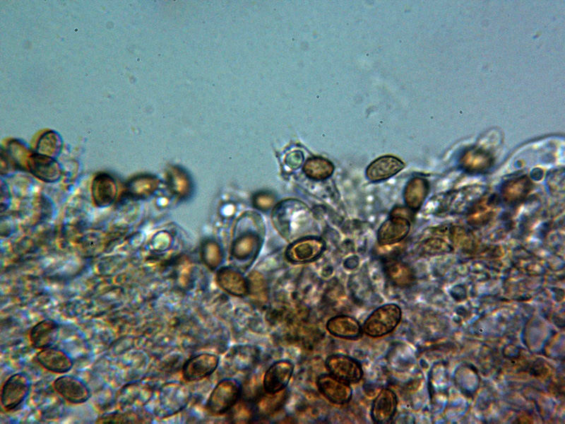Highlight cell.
Here are the masks:
<instances>
[{
	"instance_id": "cell-1",
	"label": "cell",
	"mask_w": 565,
	"mask_h": 424,
	"mask_svg": "<svg viewBox=\"0 0 565 424\" xmlns=\"http://www.w3.org/2000/svg\"><path fill=\"white\" fill-rule=\"evenodd\" d=\"M273 219L282 235L290 240L308 231L312 217L303 203L287 201L278 206Z\"/></svg>"
},
{
	"instance_id": "cell-2",
	"label": "cell",
	"mask_w": 565,
	"mask_h": 424,
	"mask_svg": "<svg viewBox=\"0 0 565 424\" xmlns=\"http://www.w3.org/2000/svg\"><path fill=\"white\" fill-rule=\"evenodd\" d=\"M400 307L394 303L383 305L374 310L363 324L364 333L371 337H380L393 331L401 319Z\"/></svg>"
},
{
	"instance_id": "cell-3",
	"label": "cell",
	"mask_w": 565,
	"mask_h": 424,
	"mask_svg": "<svg viewBox=\"0 0 565 424\" xmlns=\"http://www.w3.org/2000/svg\"><path fill=\"white\" fill-rule=\"evenodd\" d=\"M240 394L241 387L237 380L224 379L212 391L206 403V408L212 414H223L236 404Z\"/></svg>"
},
{
	"instance_id": "cell-4",
	"label": "cell",
	"mask_w": 565,
	"mask_h": 424,
	"mask_svg": "<svg viewBox=\"0 0 565 424\" xmlns=\"http://www.w3.org/2000/svg\"><path fill=\"white\" fill-rule=\"evenodd\" d=\"M30 390V382L26 375L17 372L9 376L1 387V407L6 412L18 409L28 396Z\"/></svg>"
},
{
	"instance_id": "cell-5",
	"label": "cell",
	"mask_w": 565,
	"mask_h": 424,
	"mask_svg": "<svg viewBox=\"0 0 565 424\" xmlns=\"http://www.w3.org/2000/svg\"><path fill=\"white\" fill-rule=\"evenodd\" d=\"M326 367L331 375L347 383H357L363 376L360 363L343 354L329 355L326 360Z\"/></svg>"
},
{
	"instance_id": "cell-6",
	"label": "cell",
	"mask_w": 565,
	"mask_h": 424,
	"mask_svg": "<svg viewBox=\"0 0 565 424\" xmlns=\"http://www.w3.org/2000/svg\"><path fill=\"white\" fill-rule=\"evenodd\" d=\"M55 391L64 399L72 404H81L90 397L88 386L79 378L71 375L57 377L53 382Z\"/></svg>"
},
{
	"instance_id": "cell-7",
	"label": "cell",
	"mask_w": 565,
	"mask_h": 424,
	"mask_svg": "<svg viewBox=\"0 0 565 424\" xmlns=\"http://www.w3.org/2000/svg\"><path fill=\"white\" fill-rule=\"evenodd\" d=\"M294 371V365L289 360H280L273 363L266 370L263 387L266 393L275 394L285 389Z\"/></svg>"
},
{
	"instance_id": "cell-8",
	"label": "cell",
	"mask_w": 565,
	"mask_h": 424,
	"mask_svg": "<svg viewBox=\"0 0 565 424\" xmlns=\"http://www.w3.org/2000/svg\"><path fill=\"white\" fill-rule=\"evenodd\" d=\"M219 358L211 353H201L189 359L183 365V378L188 382L201 380L217 368Z\"/></svg>"
},
{
	"instance_id": "cell-9",
	"label": "cell",
	"mask_w": 565,
	"mask_h": 424,
	"mask_svg": "<svg viewBox=\"0 0 565 424\" xmlns=\"http://www.w3.org/2000/svg\"><path fill=\"white\" fill-rule=\"evenodd\" d=\"M316 383L319 391L335 404H345L352 397V389L348 383L332 375H320Z\"/></svg>"
},
{
	"instance_id": "cell-10",
	"label": "cell",
	"mask_w": 565,
	"mask_h": 424,
	"mask_svg": "<svg viewBox=\"0 0 565 424\" xmlns=\"http://www.w3.org/2000/svg\"><path fill=\"white\" fill-rule=\"evenodd\" d=\"M35 359L44 369L55 374H65L73 366V360L68 353L52 346L40 350Z\"/></svg>"
},
{
	"instance_id": "cell-11",
	"label": "cell",
	"mask_w": 565,
	"mask_h": 424,
	"mask_svg": "<svg viewBox=\"0 0 565 424\" xmlns=\"http://www.w3.org/2000/svg\"><path fill=\"white\" fill-rule=\"evenodd\" d=\"M325 249V243L319 238L298 240L287 250L286 256L294 263H306L317 259Z\"/></svg>"
},
{
	"instance_id": "cell-12",
	"label": "cell",
	"mask_w": 565,
	"mask_h": 424,
	"mask_svg": "<svg viewBox=\"0 0 565 424\" xmlns=\"http://www.w3.org/2000/svg\"><path fill=\"white\" fill-rule=\"evenodd\" d=\"M397 404L398 399L394 391L388 388L382 389L371 404L372 420L379 424L388 423L396 413Z\"/></svg>"
},
{
	"instance_id": "cell-13",
	"label": "cell",
	"mask_w": 565,
	"mask_h": 424,
	"mask_svg": "<svg viewBox=\"0 0 565 424\" xmlns=\"http://www.w3.org/2000/svg\"><path fill=\"white\" fill-rule=\"evenodd\" d=\"M410 228L408 220L393 213L380 227L377 232V240L381 245L397 243L404 239Z\"/></svg>"
},
{
	"instance_id": "cell-14",
	"label": "cell",
	"mask_w": 565,
	"mask_h": 424,
	"mask_svg": "<svg viewBox=\"0 0 565 424\" xmlns=\"http://www.w3.org/2000/svg\"><path fill=\"white\" fill-rule=\"evenodd\" d=\"M95 204L100 208L112 205L117 198L118 187L114 179L107 173H100L93 179L91 187Z\"/></svg>"
},
{
	"instance_id": "cell-15",
	"label": "cell",
	"mask_w": 565,
	"mask_h": 424,
	"mask_svg": "<svg viewBox=\"0 0 565 424\" xmlns=\"http://www.w3.org/2000/svg\"><path fill=\"white\" fill-rule=\"evenodd\" d=\"M30 172L37 179L47 182L54 183L61 177L59 165L52 157L44 155H33L28 162Z\"/></svg>"
},
{
	"instance_id": "cell-16",
	"label": "cell",
	"mask_w": 565,
	"mask_h": 424,
	"mask_svg": "<svg viewBox=\"0 0 565 424\" xmlns=\"http://www.w3.org/2000/svg\"><path fill=\"white\" fill-rule=\"evenodd\" d=\"M59 327V323L52 319L38 322L30 330L31 346L40 350L52 346L57 338Z\"/></svg>"
},
{
	"instance_id": "cell-17",
	"label": "cell",
	"mask_w": 565,
	"mask_h": 424,
	"mask_svg": "<svg viewBox=\"0 0 565 424\" xmlns=\"http://www.w3.org/2000/svg\"><path fill=\"white\" fill-rule=\"evenodd\" d=\"M404 167V163L398 158L384 155L373 161L366 170V176L371 182L388 179Z\"/></svg>"
},
{
	"instance_id": "cell-18",
	"label": "cell",
	"mask_w": 565,
	"mask_h": 424,
	"mask_svg": "<svg viewBox=\"0 0 565 424\" xmlns=\"http://www.w3.org/2000/svg\"><path fill=\"white\" fill-rule=\"evenodd\" d=\"M328 332L336 337L356 339L362 335V327L357 319L345 314L336 315L326 323Z\"/></svg>"
},
{
	"instance_id": "cell-19",
	"label": "cell",
	"mask_w": 565,
	"mask_h": 424,
	"mask_svg": "<svg viewBox=\"0 0 565 424\" xmlns=\"http://www.w3.org/2000/svg\"><path fill=\"white\" fill-rule=\"evenodd\" d=\"M217 281L223 290L234 296L243 297L249 291L248 281L240 273L232 269H220L217 275Z\"/></svg>"
},
{
	"instance_id": "cell-20",
	"label": "cell",
	"mask_w": 565,
	"mask_h": 424,
	"mask_svg": "<svg viewBox=\"0 0 565 424\" xmlns=\"http://www.w3.org/2000/svg\"><path fill=\"white\" fill-rule=\"evenodd\" d=\"M428 183L421 177H414L407 184L404 191V199L412 210H417L422 205L428 193Z\"/></svg>"
},
{
	"instance_id": "cell-21",
	"label": "cell",
	"mask_w": 565,
	"mask_h": 424,
	"mask_svg": "<svg viewBox=\"0 0 565 424\" xmlns=\"http://www.w3.org/2000/svg\"><path fill=\"white\" fill-rule=\"evenodd\" d=\"M165 393L162 399V405L170 414L181 411L189 401V392L182 385L172 384L167 387Z\"/></svg>"
},
{
	"instance_id": "cell-22",
	"label": "cell",
	"mask_w": 565,
	"mask_h": 424,
	"mask_svg": "<svg viewBox=\"0 0 565 424\" xmlns=\"http://www.w3.org/2000/svg\"><path fill=\"white\" fill-rule=\"evenodd\" d=\"M384 270L388 279L398 286H408L414 281L411 269L403 262L388 260L385 262Z\"/></svg>"
},
{
	"instance_id": "cell-23",
	"label": "cell",
	"mask_w": 565,
	"mask_h": 424,
	"mask_svg": "<svg viewBox=\"0 0 565 424\" xmlns=\"http://www.w3.org/2000/svg\"><path fill=\"white\" fill-rule=\"evenodd\" d=\"M334 166L329 160L321 157H313L308 159L303 166L305 175L313 179L323 180L331 177Z\"/></svg>"
},
{
	"instance_id": "cell-24",
	"label": "cell",
	"mask_w": 565,
	"mask_h": 424,
	"mask_svg": "<svg viewBox=\"0 0 565 424\" xmlns=\"http://www.w3.org/2000/svg\"><path fill=\"white\" fill-rule=\"evenodd\" d=\"M464 167L472 172H481L491 165L492 158L486 152L480 150H471L463 158Z\"/></svg>"
},
{
	"instance_id": "cell-25",
	"label": "cell",
	"mask_w": 565,
	"mask_h": 424,
	"mask_svg": "<svg viewBox=\"0 0 565 424\" xmlns=\"http://www.w3.org/2000/svg\"><path fill=\"white\" fill-rule=\"evenodd\" d=\"M258 353L251 346H239L230 353V360L238 370H245L253 365L257 358Z\"/></svg>"
},
{
	"instance_id": "cell-26",
	"label": "cell",
	"mask_w": 565,
	"mask_h": 424,
	"mask_svg": "<svg viewBox=\"0 0 565 424\" xmlns=\"http://www.w3.org/2000/svg\"><path fill=\"white\" fill-rule=\"evenodd\" d=\"M141 420L133 411H114L105 413L100 416L96 423H141Z\"/></svg>"
},
{
	"instance_id": "cell-27",
	"label": "cell",
	"mask_w": 565,
	"mask_h": 424,
	"mask_svg": "<svg viewBox=\"0 0 565 424\" xmlns=\"http://www.w3.org/2000/svg\"><path fill=\"white\" fill-rule=\"evenodd\" d=\"M260 399L258 408L261 413H270L281 407L285 400V392L282 390Z\"/></svg>"
},
{
	"instance_id": "cell-28",
	"label": "cell",
	"mask_w": 565,
	"mask_h": 424,
	"mask_svg": "<svg viewBox=\"0 0 565 424\" xmlns=\"http://www.w3.org/2000/svg\"><path fill=\"white\" fill-rule=\"evenodd\" d=\"M528 183L526 179L521 178L508 183L504 189V194L508 200L516 201L521 199L527 193Z\"/></svg>"
},
{
	"instance_id": "cell-29",
	"label": "cell",
	"mask_w": 565,
	"mask_h": 424,
	"mask_svg": "<svg viewBox=\"0 0 565 424\" xmlns=\"http://www.w3.org/2000/svg\"><path fill=\"white\" fill-rule=\"evenodd\" d=\"M303 158L302 153L300 151H295L289 155V159L287 163L290 167L296 169L302 165Z\"/></svg>"
}]
</instances>
